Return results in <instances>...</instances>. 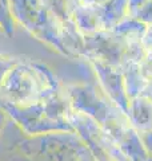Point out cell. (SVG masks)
I'll return each instance as SVG.
<instances>
[{
  "label": "cell",
  "mask_w": 152,
  "mask_h": 161,
  "mask_svg": "<svg viewBox=\"0 0 152 161\" xmlns=\"http://www.w3.org/2000/svg\"><path fill=\"white\" fill-rule=\"evenodd\" d=\"M60 92L59 82L44 64L19 58L0 87V105L28 106Z\"/></svg>",
  "instance_id": "cell-1"
},
{
  "label": "cell",
  "mask_w": 152,
  "mask_h": 161,
  "mask_svg": "<svg viewBox=\"0 0 152 161\" xmlns=\"http://www.w3.org/2000/svg\"><path fill=\"white\" fill-rule=\"evenodd\" d=\"M0 108L27 137L72 130L68 102L60 92L28 106L0 105Z\"/></svg>",
  "instance_id": "cell-2"
},
{
  "label": "cell",
  "mask_w": 152,
  "mask_h": 161,
  "mask_svg": "<svg viewBox=\"0 0 152 161\" xmlns=\"http://www.w3.org/2000/svg\"><path fill=\"white\" fill-rule=\"evenodd\" d=\"M12 15L16 24L60 53H69L63 24L48 7L45 0H11Z\"/></svg>",
  "instance_id": "cell-3"
},
{
  "label": "cell",
  "mask_w": 152,
  "mask_h": 161,
  "mask_svg": "<svg viewBox=\"0 0 152 161\" xmlns=\"http://www.w3.org/2000/svg\"><path fill=\"white\" fill-rule=\"evenodd\" d=\"M16 26L12 15L11 0H0V31L7 36H13Z\"/></svg>",
  "instance_id": "cell-4"
},
{
  "label": "cell",
  "mask_w": 152,
  "mask_h": 161,
  "mask_svg": "<svg viewBox=\"0 0 152 161\" xmlns=\"http://www.w3.org/2000/svg\"><path fill=\"white\" fill-rule=\"evenodd\" d=\"M18 57H12V55H7L0 51V87L4 78H6L7 73L11 70V67L18 62Z\"/></svg>",
  "instance_id": "cell-5"
},
{
  "label": "cell",
  "mask_w": 152,
  "mask_h": 161,
  "mask_svg": "<svg viewBox=\"0 0 152 161\" xmlns=\"http://www.w3.org/2000/svg\"><path fill=\"white\" fill-rule=\"evenodd\" d=\"M7 122H8V115L6 114V112L0 108V134L3 133L4 128L7 126Z\"/></svg>",
  "instance_id": "cell-6"
}]
</instances>
